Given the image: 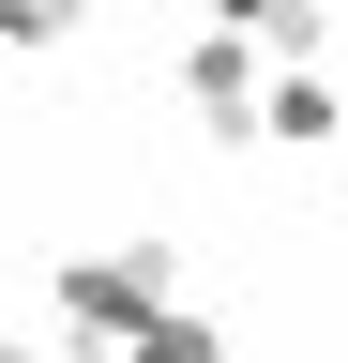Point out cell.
Returning <instances> with one entry per match:
<instances>
[{"mask_svg": "<svg viewBox=\"0 0 348 363\" xmlns=\"http://www.w3.org/2000/svg\"><path fill=\"white\" fill-rule=\"evenodd\" d=\"M121 363H212V333L197 318H152V333H121Z\"/></svg>", "mask_w": 348, "mask_h": 363, "instance_id": "obj_1", "label": "cell"}]
</instances>
